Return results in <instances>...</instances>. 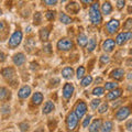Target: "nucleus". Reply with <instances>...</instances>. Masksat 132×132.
I'll return each instance as SVG.
<instances>
[{
    "label": "nucleus",
    "mask_w": 132,
    "mask_h": 132,
    "mask_svg": "<svg viewBox=\"0 0 132 132\" xmlns=\"http://www.w3.org/2000/svg\"><path fill=\"white\" fill-rule=\"evenodd\" d=\"M89 19L94 26H99L102 22V15L99 10V3L93 2L89 8Z\"/></svg>",
    "instance_id": "f257e3e1"
},
{
    "label": "nucleus",
    "mask_w": 132,
    "mask_h": 132,
    "mask_svg": "<svg viewBox=\"0 0 132 132\" xmlns=\"http://www.w3.org/2000/svg\"><path fill=\"white\" fill-rule=\"evenodd\" d=\"M78 120H79V118L77 117V114L74 112H69L67 114V118H66V127H67V130L69 131H73L75 130L77 126H78Z\"/></svg>",
    "instance_id": "f03ea898"
},
{
    "label": "nucleus",
    "mask_w": 132,
    "mask_h": 132,
    "mask_svg": "<svg viewBox=\"0 0 132 132\" xmlns=\"http://www.w3.org/2000/svg\"><path fill=\"white\" fill-rule=\"evenodd\" d=\"M21 41H22V32L20 30H16L13 34L10 36L9 42H8V46L13 50L16 46H19L20 43H21Z\"/></svg>",
    "instance_id": "7ed1b4c3"
},
{
    "label": "nucleus",
    "mask_w": 132,
    "mask_h": 132,
    "mask_svg": "<svg viewBox=\"0 0 132 132\" xmlns=\"http://www.w3.org/2000/svg\"><path fill=\"white\" fill-rule=\"evenodd\" d=\"M130 40H132V31H129V32H121L119 33L116 38V43L118 45H123L126 44L127 42H129Z\"/></svg>",
    "instance_id": "20e7f679"
},
{
    "label": "nucleus",
    "mask_w": 132,
    "mask_h": 132,
    "mask_svg": "<svg viewBox=\"0 0 132 132\" xmlns=\"http://www.w3.org/2000/svg\"><path fill=\"white\" fill-rule=\"evenodd\" d=\"M74 112L77 114L78 118L81 119L86 114V112H87V105H86V102H84L82 100L78 101L75 106V108H74Z\"/></svg>",
    "instance_id": "39448f33"
},
{
    "label": "nucleus",
    "mask_w": 132,
    "mask_h": 132,
    "mask_svg": "<svg viewBox=\"0 0 132 132\" xmlns=\"http://www.w3.org/2000/svg\"><path fill=\"white\" fill-rule=\"evenodd\" d=\"M73 47H74V43L69 39H61L57 42V48L60 51H71Z\"/></svg>",
    "instance_id": "423d86ee"
},
{
    "label": "nucleus",
    "mask_w": 132,
    "mask_h": 132,
    "mask_svg": "<svg viewBox=\"0 0 132 132\" xmlns=\"http://www.w3.org/2000/svg\"><path fill=\"white\" fill-rule=\"evenodd\" d=\"M130 113H131L130 107H121V108L117 111V113H116V119H117L118 121H122L129 117Z\"/></svg>",
    "instance_id": "0eeeda50"
},
{
    "label": "nucleus",
    "mask_w": 132,
    "mask_h": 132,
    "mask_svg": "<svg viewBox=\"0 0 132 132\" xmlns=\"http://www.w3.org/2000/svg\"><path fill=\"white\" fill-rule=\"evenodd\" d=\"M120 28V22L117 19H112L106 24V30L109 34H113L118 31V29Z\"/></svg>",
    "instance_id": "6e6552de"
},
{
    "label": "nucleus",
    "mask_w": 132,
    "mask_h": 132,
    "mask_svg": "<svg viewBox=\"0 0 132 132\" xmlns=\"http://www.w3.org/2000/svg\"><path fill=\"white\" fill-rule=\"evenodd\" d=\"M74 90H75V88H74L73 84H71V82H66V84L64 85L63 87V97L65 100H69V99L72 98L73 94H74Z\"/></svg>",
    "instance_id": "1a4fd4ad"
},
{
    "label": "nucleus",
    "mask_w": 132,
    "mask_h": 132,
    "mask_svg": "<svg viewBox=\"0 0 132 132\" xmlns=\"http://www.w3.org/2000/svg\"><path fill=\"white\" fill-rule=\"evenodd\" d=\"M116 41L112 40V39H107L104 43H102V50H104L105 52L109 53V52H112L113 48L116 46Z\"/></svg>",
    "instance_id": "9d476101"
},
{
    "label": "nucleus",
    "mask_w": 132,
    "mask_h": 132,
    "mask_svg": "<svg viewBox=\"0 0 132 132\" xmlns=\"http://www.w3.org/2000/svg\"><path fill=\"white\" fill-rule=\"evenodd\" d=\"M31 95V87L30 86H23V87L20 88L18 96L20 99H27L29 96Z\"/></svg>",
    "instance_id": "9b49d317"
},
{
    "label": "nucleus",
    "mask_w": 132,
    "mask_h": 132,
    "mask_svg": "<svg viewBox=\"0 0 132 132\" xmlns=\"http://www.w3.org/2000/svg\"><path fill=\"white\" fill-rule=\"evenodd\" d=\"M66 10H67L68 12H71V13H73V14H77L78 11L80 10V7L77 2L71 1L68 5H66Z\"/></svg>",
    "instance_id": "f8f14e48"
},
{
    "label": "nucleus",
    "mask_w": 132,
    "mask_h": 132,
    "mask_svg": "<svg viewBox=\"0 0 132 132\" xmlns=\"http://www.w3.org/2000/svg\"><path fill=\"white\" fill-rule=\"evenodd\" d=\"M1 74H2L3 78H6L7 80H11L12 78L14 77V75H15L14 69L12 68V67H7V68H3V69H2V72H1Z\"/></svg>",
    "instance_id": "ddd939ff"
},
{
    "label": "nucleus",
    "mask_w": 132,
    "mask_h": 132,
    "mask_svg": "<svg viewBox=\"0 0 132 132\" xmlns=\"http://www.w3.org/2000/svg\"><path fill=\"white\" fill-rule=\"evenodd\" d=\"M123 75H125V71L122 68H116L110 73V77L116 80H121L123 78Z\"/></svg>",
    "instance_id": "4468645a"
},
{
    "label": "nucleus",
    "mask_w": 132,
    "mask_h": 132,
    "mask_svg": "<svg viewBox=\"0 0 132 132\" xmlns=\"http://www.w3.org/2000/svg\"><path fill=\"white\" fill-rule=\"evenodd\" d=\"M101 127H102V121L101 119H96L92 125L89 126L88 130L90 132H97V131H100L101 130Z\"/></svg>",
    "instance_id": "2eb2a0df"
},
{
    "label": "nucleus",
    "mask_w": 132,
    "mask_h": 132,
    "mask_svg": "<svg viewBox=\"0 0 132 132\" xmlns=\"http://www.w3.org/2000/svg\"><path fill=\"white\" fill-rule=\"evenodd\" d=\"M122 95V89L120 88H116L113 90H111V92L107 95V99L108 100H114V99L119 98Z\"/></svg>",
    "instance_id": "dca6fc26"
},
{
    "label": "nucleus",
    "mask_w": 132,
    "mask_h": 132,
    "mask_svg": "<svg viewBox=\"0 0 132 132\" xmlns=\"http://www.w3.org/2000/svg\"><path fill=\"white\" fill-rule=\"evenodd\" d=\"M26 62V56H24L23 53H18L13 56V63L16 65V66H21L24 64Z\"/></svg>",
    "instance_id": "f3484780"
},
{
    "label": "nucleus",
    "mask_w": 132,
    "mask_h": 132,
    "mask_svg": "<svg viewBox=\"0 0 132 132\" xmlns=\"http://www.w3.org/2000/svg\"><path fill=\"white\" fill-rule=\"evenodd\" d=\"M31 101H32V104L33 105H35V106H39L42 104V101H43V95L42 93H34V95L32 96V99H31Z\"/></svg>",
    "instance_id": "a211bd4d"
},
{
    "label": "nucleus",
    "mask_w": 132,
    "mask_h": 132,
    "mask_svg": "<svg viewBox=\"0 0 132 132\" xmlns=\"http://www.w3.org/2000/svg\"><path fill=\"white\" fill-rule=\"evenodd\" d=\"M111 11H112V6H111V3L109 1H105L104 5L101 6V13L105 14V15H108L111 13Z\"/></svg>",
    "instance_id": "6ab92c4d"
},
{
    "label": "nucleus",
    "mask_w": 132,
    "mask_h": 132,
    "mask_svg": "<svg viewBox=\"0 0 132 132\" xmlns=\"http://www.w3.org/2000/svg\"><path fill=\"white\" fill-rule=\"evenodd\" d=\"M55 109V105L53 104L52 101H46L44 104V107H43V113L44 114H48V113H51L53 110Z\"/></svg>",
    "instance_id": "aec40b11"
},
{
    "label": "nucleus",
    "mask_w": 132,
    "mask_h": 132,
    "mask_svg": "<svg viewBox=\"0 0 132 132\" xmlns=\"http://www.w3.org/2000/svg\"><path fill=\"white\" fill-rule=\"evenodd\" d=\"M50 36V28H43L40 31V39L43 42H46Z\"/></svg>",
    "instance_id": "412c9836"
},
{
    "label": "nucleus",
    "mask_w": 132,
    "mask_h": 132,
    "mask_svg": "<svg viewBox=\"0 0 132 132\" xmlns=\"http://www.w3.org/2000/svg\"><path fill=\"white\" fill-rule=\"evenodd\" d=\"M77 43H78L79 46L85 47L86 45L88 44V38L85 34H82V33H81V34H79L77 36Z\"/></svg>",
    "instance_id": "4be33fe9"
},
{
    "label": "nucleus",
    "mask_w": 132,
    "mask_h": 132,
    "mask_svg": "<svg viewBox=\"0 0 132 132\" xmlns=\"http://www.w3.org/2000/svg\"><path fill=\"white\" fill-rule=\"evenodd\" d=\"M74 75V69L72 67H65L63 71H62V76L66 79H68V78H72Z\"/></svg>",
    "instance_id": "5701e85b"
},
{
    "label": "nucleus",
    "mask_w": 132,
    "mask_h": 132,
    "mask_svg": "<svg viewBox=\"0 0 132 132\" xmlns=\"http://www.w3.org/2000/svg\"><path fill=\"white\" fill-rule=\"evenodd\" d=\"M60 21L62 23H64V24H69V23L73 22V19L69 15L64 13V12H61L60 13Z\"/></svg>",
    "instance_id": "b1692460"
},
{
    "label": "nucleus",
    "mask_w": 132,
    "mask_h": 132,
    "mask_svg": "<svg viewBox=\"0 0 132 132\" xmlns=\"http://www.w3.org/2000/svg\"><path fill=\"white\" fill-rule=\"evenodd\" d=\"M10 96H11V94L9 90L6 87H1V89H0V99H1L2 101H5L6 99H9Z\"/></svg>",
    "instance_id": "393cba45"
},
{
    "label": "nucleus",
    "mask_w": 132,
    "mask_h": 132,
    "mask_svg": "<svg viewBox=\"0 0 132 132\" xmlns=\"http://www.w3.org/2000/svg\"><path fill=\"white\" fill-rule=\"evenodd\" d=\"M113 130V123L111 121H106L104 122V125L101 127V130L102 132H109V131H112Z\"/></svg>",
    "instance_id": "a878e982"
},
{
    "label": "nucleus",
    "mask_w": 132,
    "mask_h": 132,
    "mask_svg": "<svg viewBox=\"0 0 132 132\" xmlns=\"http://www.w3.org/2000/svg\"><path fill=\"white\" fill-rule=\"evenodd\" d=\"M96 45H97V42H96V39L93 38L88 41V45H87V51L90 53L93 52L95 48H96Z\"/></svg>",
    "instance_id": "bb28decb"
},
{
    "label": "nucleus",
    "mask_w": 132,
    "mask_h": 132,
    "mask_svg": "<svg viewBox=\"0 0 132 132\" xmlns=\"http://www.w3.org/2000/svg\"><path fill=\"white\" fill-rule=\"evenodd\" d=\"M92 81H93V77L88 75V76H85L84 78H81V86L82 87H87V86H89L90 84H92Z\"/></svg>",
    "instance_id": "cd10ccee"
},
{
    "label": "nucleus",
    "mask_w": 132,
    "mask_h": 132,
    "mask_svg": "<svg viewBox=\"0 0 132 132\" xmlns=\"http://www.w3.org/2000/svg\"><path fill=\"white\" fill-rule=\"evenodd\" d=\"M33 20H34V24L35 26H39L42 22V14H41V12H35L34 16H33Z\"/></svg>",
    "instance_id": "c85d7f7f"
},
{
    "label": "nucleus",
    "mask_w": 132,
    "mask_h": 132,
    "mask_svg": "<svg viewBox=\"0 0 132 132\" xmlns=\"http://www.w3.org/2000/svg\"><path fill=\"white\" fill-rule=\"evenodd\" d=\"M105 88L107 90H113L116 88H118V84H117V82H112V81L106 82V84H105Z\"/></svg>",
    "instance_id": "c756f323"
},
{
    "label": "nucleus",
    "mask_w": 132,
    "mask_h": 132,
    "mask_svg": "<svg viewBox=\"0 0 132 132\" xmlns=\"http://www.w3.org/2000/svg\"><path fill=\"white\" fill-rule=\"evenodd\" d=\"M104 94H105V88H102V87H96L93 90L94 96H102Z\"/></svg>",
    "instance_id": "7c9ffc66"
},
{
    "label": "nucleus",
    "mask_w": 132,
    "mask_h": 132,
    "mask_svg": "<svg viewBox=\"0 0 132 132\" xmlns=\"http://www.w3.org/2000/svg\"><path fill=\"white\" fill-rule=\"evenodd\" d=\"M85 77V67H82V66H79V67L77 68V78L78 79H81V78Z\"/></svg>",
    "instance_id": "2f4dec72"
},
{
    "label": "nucleus",
    "mask_w": 132,
    "mask_h": 132,
    "mask_svg": "<svg viewBox=\"0 0 132 132\" xmlns=\"http://www.w3.org/2000/svg\"><path fill=\"white\" fill-rule=\"evenodd\" d=\"M100 101H101L100 99H94V100H92V102H90V107H92V109L96 110L98 107L100 106V104H101Z\"/></svg>",
    "instance_id": "473e14b6"
},
{
    "label": "nucleus",
    "mask_w": 132,
    "mask_h": 132,
    "mask_svg": "<svg viewBox=\"0 0 132 132\" xmlns=\"http://www.w3.org/2000/svg\"><path fill=\"white\" fill-rule=\"evenodd\" d=\"M108 108H109L108 104H107V102H104V104H101L100 106L98 107V112L99 113H105L106 111L108 110Z\"/></svg>",
    "instance_id": "72a5a7b5"
},
{
    "label": "nucleus",
    "mask_w": 132,
    "mask_h": 132,
    "mask_svg": "<svg viewBox=\"0 0 132 132\" xmlns=\"http://www.w3.org/2000/svg\"><path fill=\"white\" fill-rule=\"evenodd\" d=\"M42 3L45 6H48V7H54V6H56L57 0H42Z\"/></svg>",
    "instance_id": "f704fd0d"
},
{
    "label": "nucleus",
    "mask_w": 132,
    "mask_h": 132,
    "mask_svg": "<svg viewBox=\"0 0 132 132\" xmlns=\"http://www.w3.org/2000/svg\"><path fill=\"white\" fill-rule=\"evenodd\" d=\"M45 16H46V19L48 21H53V20L55 19V12L54 11H47L46 13H45Z\"/></svg>",
    "instance_id": "c9c22d12"
},
{
    "label": "nucleus",
    "mask_w": 132,
    "mask_h": 132,
    "mask_svg": "<svg viewBox=\"0 0 132 132\" xmlns=\"http://www.w3.org/2000/svg\"><path fill=\"white\" fill-rule=\"evenodd\" d=\"M90 121H92V116H90V114L86 116L85 119H84V121H82V127H84V128H87V127L89 126Z\"/></svg>",
    "instance_id": "e433bc0d"
},
{
    "label": "nucleus",
    "mask_w": 132,
    "mask_h": 132,
    "mask_svg": "<svg viewBox=\"0 0 132 132\" xmlns=\"http://www.w3.org/2000/svg\"><path fill=\"white\" fill-rule=\"evenodd\" d=\"M8 113H10V107L8 105H2V107H1V114L6 116Z\"/></svg>",
    "instance_id": "4c0bfd02"
},
{
    "label": "nucleus",
    "mask_w": 132,
    "mask_h": 132,
    "mask_svg": "<svg viewBox=\"0 0 132 132\" xmlns=\"http://www.w3.org/2000/svg\"><path fill=\"white\" fill-rule=\"evenodd\" d=\"M109 61H110V59H109L108 55H101V56H100V64H101V65L108 64Z\"/></svg>",
    "instance_id": "58836bf2"
},
{
    "label": "nucleus",
    "mask_w": 132,
    "mask_h": 132,
    "mask_svg": "<svg viewBox=\"0 0 132 132\" xmlns=\"http://www.w3.org/2000/svg\"><path fill=\"white\" fill-rule=\"evenodd\" d=\"M123 28H125L126 30H132V18L127 20L126 23H125V26H123Z\"/></svg>",
    "instance_id": "ea45409f"
},
{
    "label": "nucleus",
    "mask_w": 132,
    "mask_h": 132,
    "mask_svg": "<svg viewBox=\"0 0 132 132\" xmlns=\"http://www.w3.org/2000/svg\"><path fill=\"white\" fill-rule=\"evenodd\" d=\"M51 44L50 43H46V44H44V46H43V51L44 53H46V54H51L52 53V48H51Z\"/></svg>",
    "instance_id": "a19ab883"
},
{
    "label": "nucleus",
    "mask_w": 132,
    "mask_h": 132,
    "mask_svg": "<svg viewBox=\"0 0 132 132\" xmlns=\"http://www.w3.org/2000/svg\"><path fill=\"white\" fill-rule=\"evenodd\" d=\"M125 5H126V0H117V9L118 10H122Z\"/></svg>",
    "instance_id": "79ce46f5"
},
{
    "label": "nucleus",
    "mask_w": 132,
    "mask_h": 132,
    "mask_svg": "<svg viewBox=\"0 0 132 132\" xmlns=\"http://www.w3.org/2000/svg\"><path fill=\"white\" fill-rule=\"evenodd\" d=\"M19 128H20V130H21V131H28L29 130V123H27V122L20 123Z\"/></svg>",
    "instance_id": "37998d69"
},
{
    "label": "nucleus",
    "mask_w": 132,
    "mask_h": 132,
    "mask_svg": "<svg viewBox=\"0 0 132 132\" xmlns=\"http://www.w3.org/2000/svg\"><path fill=\"white\" fill-rule=\"evenodd\" d=\"M35 46V43L34 42H33V39H28L27 40V44H26V47H34Z\"/></svg>",
    "instance_id": "c03bdc74"
},
{
    "label": "nucleus",
    "mask_w": 132,
    "mask_h": 132,
    "mask_svg": "<svg viewBox=\"0 0 132 132\" xmlns=\"http://www.w3.org/2000/svg\"><path fill=\"white\" fill-rule=\"evenodd\" d=\"M126 128H127V130H128V131H132V119L127 122Z\"/></svg>",
    "instance_id": "a18cd8bd"
},
{
    "label": "nucleus",
    "mask_w": 132,
    "mask_h": 132,
    "mask_svg": "<svg viewBox=\"0 0 132 132\" xmlns=\"http://www.w3.org/2000/svg\"><path fill=\"white\" fill-rule=\"evenodd\" d=\"M82 5H85V6H87V5H90V3H93L94 0H80Z\"/></svg>",
    "instance_id": "49530a36"
},
{
    "label": "nucleus",
    "mask_w": 132,
    "mask_h": 132,
    "mask_svg": "<svg viewBox=\"0 0 132 132\" xmlns=\"http://www.w3.org/2000/svg\"><path fill=\"white\" fill-rule=\"evenodd\" d=\"M121 100H118V101H116V102H113V104H112V107H113V108H116V107H118L119 105H120L121 104Z\"/></svg>",
    "instance_id": "de8ad7c7"
},
{
    "label": "nucleus",
    "mask_w": 132,
    "mask_h": 132,
    "mask_svg": "<svg viewBox=\"0 0 132 132\" xmlns=\"http://www.w3.org/2000/svg\"><path fill=\"white\" fill-rule=\"evenodd\" d=\"M99 82H102V78L101 77L96 78V84H99Z\"/></svg>",
    "instance_id": "09e8293b"
},
{
    "label": "nucleus",
    "mask_w": 132,
    "mask_h": 132,
    "mask_svg": "<svg viewBox=\"0 0 132 132\" xmlns=\"http://www.w3.org/2000/svg\"><path fill=\"white\" fill-rule=\"evenodd\" d=\"M3 61H5V53H1V62H3Z\"/></svg>",
    "instance_id": "8fccbe9b"
},
{
    "label": "nucleus",
    "mask_w": 132,
    "mask_h": 132,
    "mask_svg": "<svg viewBox=\"0 0 132 132\" xmlns=\"http://www.w3.org/2000/svg\"><path fill=\"white\" fill-rule=\"evenodd\" d=\"M128 11H129V13H131V12H132V7H129V9H128Z\"/></svg>",
    "instance_id": "3c124183"
},
{
    "label": "nucleus",
    "mask_w": 132,
    "mask_h": 132,
    "mask_svg": "<svg viewBox=\"0 0 132 132\" xmlns=\"http://www.w3.org/2000/svg\"><path fill=\"white\" fill-rule=\"evenodd\" d=\"M128 79H132V74H129V76H128Z\"/></svg>",
    "instance_id": "603ef678"
},
{
    "label": "nucleus",
    "mask_w": 132,
    "mask_h": 132,
    "mask_svg": "<svg viewBox=\"0 0 132 132\" xmlns=\"http://www.w3.org/2000/svg\"><path fill=\"white\" fill-rule=\"evenodd\" d=\"M130 54H132V50H131V51H130Z\"/></svg>",
    "instance_id": "864d4df0"
}]
</instances>
